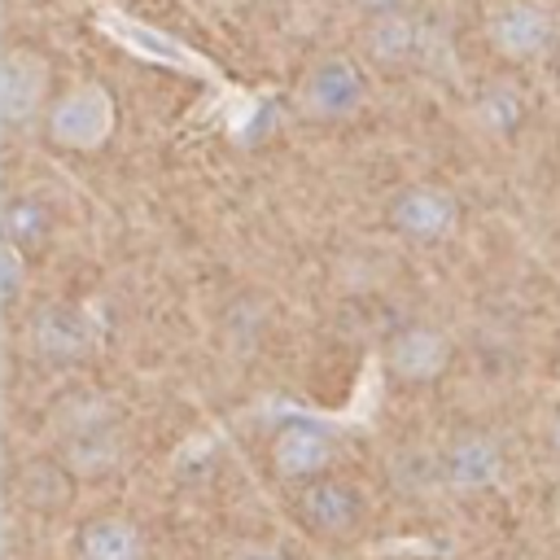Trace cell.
<instances>
[{
    "instance_id": "5b68a950",
    "label": "cell",
    "mask_w": 560,
    "mask_h": 560,
    "mask_svg": "<svg viewBox=\"0 0 560 560\" xmlns=\"http://www.w3.org/2000/svg\"><path fill=\"white\" fill-rule=\"evenodd\" d=\"M455 223H459V201L438 184H407L389 201V228L407 241H420V245L446 241Z\"/></svg>"
},
{
    "instance_id": "2e32d148",
    "label": "cell",
    "mask_w": 560,
    "mask_h": 560,
    "mask_svg": "<svg viewBox=\"0 0 560 560\" xmlns=\"http://www.w3.org/2000/svg\"><path fill=\"white\" fill-rule=\"evenodd\" d=\"M79 560H140V534L118 516L88 521L79 529Z\"/></svg>"
},
{
    "instance_id": "44dd1931",
    "label": "cell",
    "mask_w": 560,
    "mask_h": 560,
    "mask_svg": "<svg viewBox=\"0 0 560 560\" xmlns=\"http://www.w3.org/2000/svg\"><path fill=\"white\" fill-rule=\"evenodd\" d=\"M551 442H556V451H560V411H556V424H551Z\"/></svg>"
},
{
    "instance_id": "4fadbf2b",
    "label": "cell",
    "mask_w": 560,
    "mask_h": 560,
    "mask_svg": "<svg viewBox=\"0 0 560 560\" xmlns=\"http://www.w3.org/2000/svg\"><path fill=\"white\" fill-rule=\"evenodd\" d=\"M122 459V438H118V424L96 407L92 416L74 420L70 424V438H66V464L83 477H101L109 472L114 464Z\"/></svg>"
},
{
    "instance_id": "277c9868",
    "label": "cell",
    "mask_w": 560,
    "mask_h": 560,
    "mask_svg": "<svg viewBox=\"0 0 560 560\" xmlns=\"http://www.w3.org/2000/svg\"><path fill=\"white\" fill-rule=\"evenodd\" d=\"M48 57L35 48H9L0 57V122L4 127H26L44 114L48 105Z\"/></svg>"
},
{
    "instance_id": "ba28073f",
    "label": "cell",
    "mask_w": 560,
    "mask_h": 560,
    "mask_svg": "<svg viewBox=\"0 0 560 560\" xmlns=\"http://www.w3.org/2000/svg\"><path fill=\"white\" fill-rule=\"evenodd\" d=\"M96 22H101V31H105V35H114L122 48H131V52H136V57H144V61L175 66V70H188V74H214V66H206L192 48H184L175 35H166V31L149 26V22H136V18L118 13V9H101V13H96Z\"/></svg>"
},
{
    "instance_id": "e0dca14e",
    "label": "cell",
    "mask_w": 560,
    "mask_h": 560,
    "mask_svg": "<svg viewBox=\"0 0 560 560\" xmlns=\"http://www.w3.org/2000/svg\"><path fill=\"white\" fill-rule=\"evenodd\" d=\"M472 114H477V122H481L490 136H512V131L525 122V96H521L516 83H503V79H499V83L481 88Z\"/></svg>"
},
{
    "instance_id": "ffe728a7",
    "label": "cell",
    "mask_w": 560,
    "mask_h": 560,
    "mask_svg": "<svg viewBox=\"0 0 560 560\" xmlns=\"http://www.w3.org/2000/svg\"><path fill=\"white\" fill-rule=\"evenodd\" d=\"M359 13H368V18H381V13H398L407 0H350Z\"/></svg>"
},
{
    "instance_id": "7a4b0ae2",
    "label": "cell",
    "mask_w": 560,
    "mask_h": 560,
    "mask_svg": "<svg viewBox=\"0 0 560 560\" xmlns=\"http://www.w3.org/2000/svg\"><path fill=\"white\" fill-rule=\"evenodd\" d=\"M486 35H490V48L508 61H534L542 57L556 35H560V18L547 0H508L490 13L486 22Z\"/></svg>"
},
{
    "instance_id": "ac0fdd59",
    "label": "cell",
    "mask_w": 560,
    "mask_h": 560,
    "mask_svg": "<svg viewBox=\"0 0 560 560\" xmlns=\"http://www.w3.org/2000/svg\"><path fill=\"white\" fill-rule=\"evenodd\" d=\"M44 232H48V210L35 197H13L4 210V241L26 249V245H39Z\"/></svg>"
},
{
    "instance_id": "7c38bea8",
    "label": "cell",
    "mask_w": 560,
    "mask_h": 560,
    "mask_svg": "<svg viewBox=\"0 0 560 560\" xmlns=\"http://www.w3.org/2000/svg\"><path fill=\"white\" fill-rule=\"evenodd\" d=\"M92 319L79 306H44L31 319V341L48 363H74L92 350Z\"/></svg>"
},
{
    "instance_id": "3957f363",
    "label": "cell",
    "mask_w": 560,
    "mask_h": 560,
    "mask_svg": "<svg viewBox=\"0 0 560 560\" xmlns=\"http://www.w3.org/2000/svg\"><path fill=\"white\" fill-rule=\"evenodd\" d=\"M368 101V79L350 57H324L306 70L302 88H298V105L302 114L319 118V122H341L350 114H359Z\"/></svg>"
},
{
    "instance_id": "d6986e66",
    "label": "cell",
    "mask_w": 560,
    "mask_h": 560,
    "mask_svg": "<svg viewBox=\"0 0 560 560\" xmlns=\"http://www.w3.org/2000/svg\"><path fill=\"white\" fill-rule=\"evenodd\" d=\"M22 293V249L13 241L0 245V302H13Z\"/></svg>"
},
{
    "instance_id": "6da1fadb",
    "label": "cell",
    "mask_w": 560,
    "mask_h": 560,
    "mask_svg": "<svg viewBox=\"0 0 560 560\" xmlns=\"http://www.w3.org/2000/svg\"><path fill=\"white\" fill-rule=\"evenodd\" d=\"M118 127V105L101 83H79L48 105V140L70 153H96Z\"/></svg>"
},
{
    "instance_id": "5bb4252c",
    "label": "cell",
    "mask_w": 560,
    "mask_h": 560,
    "mask_svg": "<svg viewBox=\"0 0 560 560\" xmlns=\"http://www.w3.org/2000/svg\"><path fill=\"white\" fill-rule=\"evenodd\" d=\"M389 486L407 499H429L433 490H446V477H442V451H429V446H398L389 455Z\"/></svg>"
},
{
    "instance_id": "8fae6325",
    "label": "cell",
    "mask_w": 560,
    "mask_h": 560,
    "mask_svg": "<svg viewBox=\"0 0 560 560\" xmlns=\"http://www.w3.org/2000/svg\"><path fill=\"white\" fill-rule=\"evenodd\" d=\"M328 459H332V433L315 420H289L271 442V464L280 468V477L293 481L324 477Z\"/></svg>"
},
{
    "instance_id": "9c48e42d",
    "label": "cell",
    "mask_w": 560,
    "mask_h": 560,
    "mask_svg": "<svg viewBox=\"0 0 560 560\" xmlns=\"http://www.w3.org/2000/svg\"><path fill=\"white\" fill-rule=\"evenodd\" d=\"M385 363L398 381H411V385H429L446 372L451 363V341L446 332L429 328V324H411L402 332H394V341L385 346Z\"/></svg>"
},
{
    "instance_id": "30bf717a",
    "label": "cell",
    "mask_w": 560,
    "mask_h": 560,
    "mask_svg": "<svg viewBox=\"0 0 560 560\" xmlns=\"http://www.w3.org/2000/svg\"><path fill=\"white\" fill-rule=\"evenodd\" d=\"M298 516L315 534H350L363 521V494L350 481L332 477H311V486L298 494Z\"/></svg>"
},
{
    "instance_id": "8992f818",
    "label": "cell",
    "mask_w": 560,
    "mask_h": 560,
    "mask_svg": "<svg viewBox=\"0 0 560 560\" xmlns=\"http://www.w3.org/2000/svg\"><path fill=\"white\" fill-rule=\"evenodd\" d=\"M363 39H368L372 61H381V66H411V61L433 66L438 48H446V39H442L438 26H429V22H420V18L402 13V9L372 18Z\"/></svg>"
},
{
    "instance_id": "9a60e30c",
    "label": "cell",
    "mask_w": 560,
    "mask_h": 560,
    "mask_svg": "<svg viewBox=\"0 0 560 560\" xmlns=\"http://www.w3.org/2000/svg\"><path fill=\"white\" fill-rule=\"evenodd\" d=\"M70 464H52V459H31L18 468L13 477V490L26 508H39V512H52L70 499Z\"/></svg>"
},
{
    "instance_id": "52a82bcc",
    "label": "cell",
    "mask_w": 560,
    "mask_h": 560,
    "mask_svg": "<svg viewBox=\"0 0 560 560\" xmlns=\"http://www.w3.org/2000/svg\"><path fill=\"white\" fill-rule=\"evenodd\" d=\"M442 477L455 494H481L503 477V446L486 429H459L442 446Z\"/></svg>"
}]
</instances>
